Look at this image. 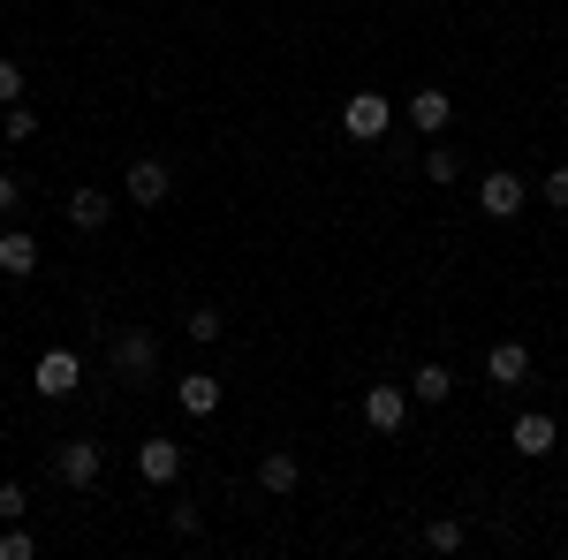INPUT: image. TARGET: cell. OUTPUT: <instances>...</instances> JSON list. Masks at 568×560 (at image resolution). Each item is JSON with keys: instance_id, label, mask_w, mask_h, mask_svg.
Instances as JSON below:
<instances>
[{"instance_id": "obj_24", "label": "cell", "mask_w": 568, "mask_h": 560, "mask_svg": "<svg viewBox=\"0 0 568 560\" xmlns=\"http://www.w3.org/2000/svg\"><path fill=\"white\" fill-rule=\"evenodd\" d=\"M168 522H175L182 538H197V530H205V516H197V508H190V500H182V508H168Z\"/></svg>"}, {"instance_id": "obj_23", "label": "cell", "mask_w": 568, "mask_h": 560, "mask_svg": "<svg viewBox=\"0 0 568 560\" xmlns=\"http://www.w3.org/2000/svg\"><path fill=\"white\" fill-rule=\"evenodd\" d=\"M23 508H31L23 485H0V522H23Z\"/></svg>"}, {"instance_id": "obj_6", "label": "cell", "mask_w": 568, "mask_h": 560, "mask_svg": "<svg viewBox=\"0 0 568 560\" xmlns=\"http://www.w3.org/2000/svg\"><path fill=\"white\" fill-rule=\"evenodd\" d=\"M364 425L394 439V431L409 425V387H372V394H364Z\"/></svg>"}, {"instance_id": "obj_16", "label": "cell", "mask_w": 568, "mask_h": 560, "mask_svg": "<svg viewBox=\"0 0 568 560\" xmlns=\"http://www.w3.org/2000/svg\"><path fill=\"white\" fill-rule=\"evenodd\" d=\"M447 394H455V371H447V364H417V379H409V401H447Z\"/></svg>"}, {"instance_id": "obj_10", "label": "cell", "mask_w": 568, "mask_h": 560, "mask_svg": "<svg viewBox=\"0 0 568 560\" xmlns=\"http://www.w3.org/2000/svg\"><path fill=\"white\" fill-rule=\"evenodd\" d=\"M136 477H144V485H175L182 477V447L175 439H144V447H136Z\"/></svg>"}, {"instance_id": "obj_19", "label": "cell", "mask_w": 568, "mask_h": 560, "mask_svg": "<svg viewBox=\"0 0 568 560\" xmlns=\"http://www.w3.org/2000/svg\"><path fill=\"white\" fill-rule=\"evenodd\" d=\"M425 174H433L439 190H447V182L463 174V160H455V144H425Z\"/></svg>"}, {"instance_id": "obj_3", "label": "cell", "mask_w": 568, "mask_h": 560, "mask_svg": "<svg viewBox=\"0 0 568 560\" xmlns=\"http://www.w3.org/2000/svg\"><path fill=\"white\" fill-rule=\"evenodd\" d=\"M99 470H106V455H99V439H61V455H53V477L61 485H99Z\"/></svg>"}, {"instance_id": "obj_12", "label": "cell", "mask_w": 568, "mask_h": 560, "mask_svg": "<svg viewBox=\"0 0 568 560\" xmlns=\"http://www.w3.org/2000/svg\"><path fill=\"white\" fill-rule=\"evenodd\" d=\"M0 273H16V281L39 273V243H31V227H8V235H0Z\"/></svg>"}, {"instance_id": "obj_14", "label": "cell", "mask_w": 568, "mask_h": 560, "mask_svg": "<svg viewBox=\"0 0 568 560\" xmlns=\"http://www.w3.org/2000/svg\"><path fill=\"white\" fill-rule=\"evenodd\" d=\"M61 213H69V227H77V235H91V227H106V213H114V197H106V190H77V197H69Z\"/></svg>"}, {"instance_id": "obj_4", "label": "cell", "mask_w": 568, "mask_h": 560, "mask_svg": "<svg viewBox=\"0 0 568 560\" xmlns=\"http://www.w3.org/2000/svg\"><path fill=\"white\" fill-rule=\"evenodd\" d=\"M122 190H130V205H168V190H175V174H168V160H130V174H122Z\"/></svg>"}, {"instance_id": "obj_13", "label": "cell", "mask_w": 568, "mask_h": 560, "mask_svg": "<svg viewBox=\"0 0 568 560\" xmlns=\"http://www.w3.org/2000/svg\"><path fill=\"white\" fill-rule=\"evenodd\" d=\"M175 401H182V417H213L220 409V379L213 371H190V379H175Z\"/></svg>"}, {"instance_id": "obj_8", "label": "cell", "mask_w": 568, "mask_h": 560, "mask_svg": "<svg viewBox=\"0 0 568 560\" xmlns=\"http://www.w3.org/2000/svg\"><path fill=\"white\" fill-rule=\"evenodd\" d=\"M342 130H349L356 144H372V136H387V99H379V91H356L349 106H342Z\"/></svg>"}, {"instance_id": "obj_7", "label": "cell", "mask_w": 568, "mask_h": 560, "mask_svg": "<svg viewBox=\"0 0 568 560\" xmlns=\"http://www.w3.org/2000/svg\"><path fill=\"white\" fill-rule=\"evenodd\" d=\"M524 197H530V190L516 182V174H485V182H478V213L485 220H516V213H524Z\"/></svg>"}, {"instance_id": "obj_20", "label": "cell", "mask_w": 568, "mask_h": 560, "mask_svg": "<svg viewBox=\"0 0 568 560\" xmlns=\"http://www.w3.org/2000/svg\"><path fill=\"white\" fill-rule=\"evenodd\" d=\"M0 136H8V144H31V136H39V114H31V106H8V114H0Z\"/></svg>"}, {"instance_id": "obj_15", "label": "cell", "mask_w": 568, "mask_h": 560, "mask_svg": "<svg viewBox=\"0 0 568 560\" xmlns=\"http://www.w3.org/2000/svg\"><path fill=\"white\" fill-rule=\"evenodd\" d=\"M447 114H455V106H447V91H439V84H425L417 99H409V122H417L425 136H439V130H447Z\"/></svg>"}, {"instance_id": "obj_2", "label": "cell", "mask_w": 568, "mask_h": 560, "mask_svg": "<svg viewBox=\"0 0 568 560\" xmlns=\"http://www.w3.org/2000/svg\"><path fill=\"white\" fill-rule=\"evenodd\" d=\"M31 387H39L45 401H69V394L84 387V356H77V348H45L39 371H31Z\"/></svg>"}, {"instance_id": "obj_9", "label": "cell", "mask_w": 568, "mask_h": 560, "mask_svg": "<svg viewBox=\"0 0 568 560\" xmlns=\"http://www.w3.org/2000/svg\"><path fill=\"white\" fill-rule=\"evenodd\" d=\"M485 379H493V387H524L530 379V348L524 342H493L485 348Z\"/></svg>"}, {"instance_id": "obj_25", "label": "cell", "mask_w": 568, "mask_h": 560, "mask_svg": "<svg viewBox=\"0 0 568 560\" xmlns=\"http://www.w3.org/2000/svg\"><path fill=\"white\" fill-rule=\"evenodd\" d=\"M546 205H554V213H568V167L546 174Z\"/></svg>"}, {"instance_id": "obj_21", "label": "cell", "mask_w": 568, "mask_h": 560, "mask_svg": "<svg viewBox=\"0 0 568 560\" xmlns=\"http://www.w3.org/2000/svg\"><path fill=\"white\" fill-rule=\"evenodd\" d=\"M39 553V538L23 530V522H8V538H0V560H31Z\"/></svg>"}, {"instance_id": "obj_18", "label": "cell", "mask_w": 568, "mask_h": 560, "mask_svg": "<svg viewBox=\"0 0 568 560\" xmlns=\"http://www.w3.org/2000/svg\"><path fill=\"white\" fill-rule=\"evenodd\" d=\"M463 538H470V530H463V522H455V516L425 522V546H433V553H463Z\"/></svg>"}, {"instance_id": "obj_17", "label": "cell", "mask_w": 568, "mask_h": 560, "mask_svg": "<svg viewBox=\"0 0 568 560\" xmlns=\"http://www.w3.org/2000/svg\"><path fill=\"white\" fill-rule=\"evenodd\" d=\"M182 334H190V342H197V348H213L220 334H227V326H220V310H213V303H197V310L182 318Z\"/></svg>"}, {"instance_id": "obj_1", "label": "cell", "mask_w": 568, "mask_h": 560, "mask_svg": "<svg viewBox=\"0 0 568 560\" xmlns=\"http://www.w3.org/2000/svg\"><path fill=\"white\" fill-rule=\"evenodd\" d=\"M106 364H114V379H152V371H160V342H152L144 326H122V334L106 342Z\"/></svg>"}, {"instance_id": "obj_5", "label": "cell", "mask_w": 568, "mask_h": 560, "mask_svg": "<svg viewBox=\"0 0 568 560\" xmlns=\"http://www.w3.org/2000/svg\"><path fill=\"white\" fill-rule=\"evenodd\" d=\"M554 439H561V425H554L546 409H524V417H516V431H508V447H516L524 462H538V455H554Z\"/></svg>"}, {"instance_id": "obj_11", "label": "cell", "mask_w": 568, "mask_h": 560, "mask_svg": "<svg viewBox=\"0 0 568 560\" xmlns=\"http://www.w3.org/2000/svg\"><path fill=\"white\" fill-rule=\"evenodd\" d=\"M258 485L273 492V500H288V492L304 485V462H296L288 447H265V455H258Z\"/></svg>"}, {"instance_id": "obj_22", "label": "cell", "mask_w": 568, "mask_h": 560, "mask_svg": "<svg viewBox=\"0 0 568 560\" xmlns=\"http://www.w3.org/2000/svg\"><path fill=\"white\" fill-rule=\"evenodd\" d=\"M0 106H23V69L16 61H0Z\"/></svg>"}, {"instance_id": "obj_26", "label": "cell", "mask_w": 568, "mask_h": 560, "mask_svg": "<svg viewBox=\"0 0 568 560\" xmlns=\"http://www.w3.org/2000/svg\"><path fill=\"white\" fill-rule=\"evenodd\" d=\"M16 197H23V190H16V174H0V220L16 213Z\"/></svg>"}]
</instances>
